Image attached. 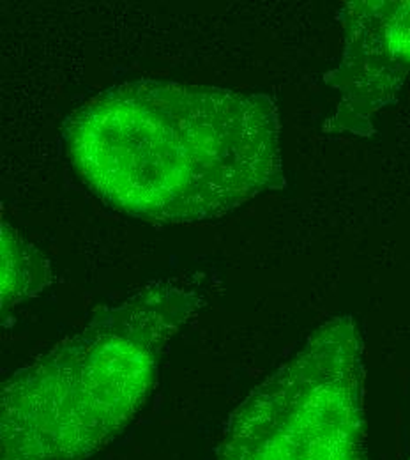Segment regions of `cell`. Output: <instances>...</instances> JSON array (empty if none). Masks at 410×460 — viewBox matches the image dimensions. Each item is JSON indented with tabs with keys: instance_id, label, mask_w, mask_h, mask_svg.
Listing matches in <instances>:
<instances>
[{
	"instance_id": "obj_2",
	"label": "cell",
	"mask_w": 410,
	"mask_h": 460,
	"mask_svg": "<svg viewBox=\"0 0 410 460\" xmlns=\"http://www.w3.org/2000/svg\"><path fill=\"white\" fill-rule=\"evenodd\" d=\"M202 294L156 280L20 368L0 394V460H85L135 420Z\"/></svg>"
},
{
	"instance_id": "obj_4",
	"label": "cell",
	"mask_w": 410,
	"mask_h": 460,
	"mask_svg": "<svg viewBox=\"0 0 410 460\" xmlns=\"http://www.w3.org/2000/svg\"><path fill=\"white\" fill-rule=\"evenodd\" d=\"M344 52L324 75L340 103L324 129L371 137L373 115L391 107L410 76V0H357L340 9Z\"/></svg>"
},
{
	"instance_id": "obj_3",
	"label": "cell",
	"mask_w": 410,
	"mask_h": 460,
	"mask_svg": "<svg viewBox=\"0 0 410 460\" xmlns=\"http://www.w3.org/2000/svg\"><path fill=\"white\" fill-rule=\"evenodd\" d=\"M214 460H368L364 347L352 315L327 319L239 403Z\"/></svg>"
},
{
	"instance_id": "obj_1",
	"label": "cell",
	"mask_w": 410,
	"mask_h": 460,
	"mask_svg": "<svg viewBox=\"0 0 410 460\" xmlns=\"http://www.w3.org/2000/svg\"><path fill=\"white\" fill-rule=\"evenodd\" d=\"M62 140L94 195L144 222H213L287 186L280 112L266 93L118 84L67 115Z\"/></svg>"
},
{
	"instance_id": "obj_6",
	"label": "cell",
	"mask_w": 410,
	"mask_h": 460,
	"mask_svg": "<svg viewBox=\"0 0 410 460\" xmlns=\"http://www.w3.org/2000/svg\"><path fill=\"white\" fill-rule=\"evenodd\" d=\"M406 460H410V445H409V454H407V459Z\"/></svg>"
},
{
	"instance_id": "obj_5",
	"label": "cell",
	"mask_w": 410,
	"mask_h": 460,
	"mask_svg": "<svg viewBox=\"0 0 410 460\" xmlns=\"http://www.w3.org/2000/svg\"><path fill=\"white\" fill-rule=\"evenodd\" d=\"M2 314L36 297L52 284L50 261L20 232L2 222Z\"/></svg>"
}]
</instances>
